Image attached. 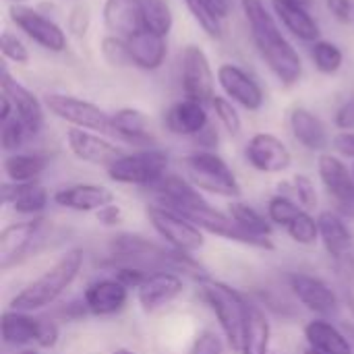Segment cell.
<instances>
[{"label": "cell", "instance_id": "cell-47", "mask_svg": "<svg viewBox=\"0 0 354 354\" xmlns=\"http://www.w3.org/2000/svg\"><path fill=\"white\" fill-rule=\"evenodd\" d=\"M95 218H97V222L102 224V226H118V224H122L124 222V212L120 209V205H116V203H110V205H106L104 209H100V212H95Z\"/></svg>", "mask_w": 354, "mask_h": 354}, {"label": "cell", "instance_id": "cell-23", "mask_svg": "<svg viewBox=\"0 0 354 354\" xmlns=\"http://www.w3.org/2000/svg\"><path fill=\"white\" fill-rule=\"evenodd\" d=\"M305 340L309 348H315L322 354H354V344L351 336L340 330L332 319L315 317L311 319L305 330Z\"/></svg>", "mask_w": 354, "mask_h": 354}, {"label": "cell", "instance_id": "cell-29", "mask_svg": "<svg viewBox=\"0 0 354 354\" xmlns=\"http://www.w3.org/2000/svg\"><path fill=\"white\" fill-rule=\"evenodd\" d=\"M272 8L276 17L282 21V25L299 39L303 41H319V25L311 15V8H305L301 4L288 2V0H272Z\"/></svg>", "mask_w": 354, "mask_h": 354}, {"label": "cell", "instance_id": "cell-25", "mask_svg": "<svg viewBox=\"0 0 354 354\" xmlns=\"http://www.w3.org/2000/svg\"><path fill=\"white\" fill-rule=\"evenodd\" d=\"M226 212L234 220V224L259 245L261 251H274V243H272L274 224L270 222L268 214H261L253 205H249L245 201H236V199H232L228 203Z\"/></svg>", "mask_w": 354, "mask_h": 354}, {"label": "cell", "instance_id": "cell-37", "mask_svg": "<svg viewBox=\"0 0 354 354\" xmlns=\"http://www.w3.org/2000/svg\"><path fill=\"white\" fill-rule=\"evenodd\" d=\"M301 212H305V209L284 193H278V195L270 197V201L266 205V214H268L270 222L274 226H280V228H286Z\"/></svg>", "mask_w": 354, "mask_h": 354}, {"label": "cell", "instance_id": "cell-39", "mask_svg": "<svg viewBox=\"0 0 354 354\" xmlns=\"http://www.w3.org/2000/svg\"><path fill=\"white\" fill-rule=\"evenodd\" d=\"M212 108H214V112H216V118L220 120V124L226 129L228 135H232V137L241 135V131H243V120H241L239 110L232 106V102H230L228 97L216 95V97L212 100Z\"/></svg>", "mask_w": 354, "mask_h": 354}, {"label": "cell", "instance_id": "cell-31", "mask_svg": "<svg viewBox=\"0 0 354 354\" xmlns=\"http://www.w3.org/2000/svg\"><path fill=\"white\" fill-rule=\"evenodd\" d=\"M50 166V158L44 153H8L2 162V170L10 183H33L37 180L46 168Z\"/></svg>", "mask_w": 354, "mask_h": 354}, {"label": "cell", "instance_id": "cell-54", "mask_svg": "<svg viewBox=\"0 0 354 354\" xmlns=\"http://www.w3.org/2000/svg\"><path fill=\"white\" fill-rule=\"evenodd\" d=\"M346 334L351 336V340H353L354 344V326H346Z\"/></svg>", "mask_w": 354, "mask_h": 354}, {"label": "cell", "instance_id": "cell-45", "mask_svg": "<svg viewBox=\"0 0 354 354\" xmlns=\"http://www.w3.org/2000/svg\"><path fill=\"white\" fill-rule=\"evenodd\" d=\"M60 340V326L52 319H41V328H39V338H37V348L50 351L58 344Z\"/></svg>", "mask_w": 354, "mask_h": 354}, {"label": "cell", "instance_id": "cell-55", "mask_svg": "<svg viewBox=\"0 0 354 354\" xmlns=\"http://www.w3.org/2000/svg\"><path fill=\"white\" fill-rule=\"evenodd\" d=\"M303 354H322V353H317L315 348H309V346H307V348L303 351Z\"/></svg>", "mask_w": 354, "mask_h": 354}, {"label": "cell", "instance_id": "cell-49", "mask_svg": "<svg viewBox=\"0 0 354 354\" xmlns=\"http://www.w3.org/2000/svg\"><path fill=\"white\" fill-rule=\"evenodd\" d=\"M334 122L340 131H354V97H351L348 102H344L338 108Z\"/></svg>", "mask_w": 354, "mask_h": 354}, {"label": "cell", "instance_id": "cell-43", "mask_svg": "<svg viewBox=\"0 0 354 354\" xmlns=\"http://www.w3.org/2000/svg\"><path fill=\"white\" fill-rule=\"evenodd\" d=\"M151 272H145L141 268H135V266H127V263H110V276L116 278L120 284H124L129 290H137L145 278L149 276Z\"/></svg>", "mask_w": 354, "mask_h": 354}, {"label": "cell", "instance_id": "cell-46", "mask_svg": "<svg viewBox=\"0 0 354 354\" xmlns=\"http://www.w3.org/2000/svg\"><path fill=\"white\" fill-rule=\"evenodd\" d=\"M332 145H334V151L340 158L354 160V131H340V133H336L334 139H332Z\"/></svg>", "mask_w": 354, "mask_h": 354}, {"label": "cell", "instance_id": "cell-53", "mask_svg": "<svg viewBox=\"0 0 354 354\" xmlns=\"http://www.w3.org/2000/svg\"><path fill=\"white\" fill-rule=\"evenodd\" d=\"M112 354H137L135 351H131V348H116Z\"/></svg>", "mask_w": 354, "mask_h": 354}, {"label": "cell", "instance_id": "cell-36", "mask_svg": "<svg viewBox=\"0 0 354 354\" xmlns=\"http://www.w3.org/2000/svg\"><path fill=\"white\" fill-rule=\"evenodd\" d=\"M311 58H313L315 68L324 75L338 73L342 68V62H344L342 50L336 44L326 41V39H319L311 46Z\"/></svg>", "mask_w": 354, "mask_h": 354}, {"label": "cell", "instance_id": "cell-21", "mask_svg": "<svg viewBox=\"0 0 354 354\" xmlns=\"http://www.w3.org/2000/svg\"><path fill=\"white\" fill-rule=\"evenodd\" d=\"M2 203L8 205L15 214L37 218L50 203V195L46 187L37 180L33 183H4L2 185Z\"/></svg>", "mask_w": 354, "mask_h": 354}, {"label": "cell", "instance_id": "cell-50", "mask_svg": "<svg viewBox=\"0 0 354 354\" xmlns=\"http://www.w3.org/2000/svg\"><path fill=\"white\" fill-rule=\"evenodd\" d=\"M201 4H203V8H205L209 15H214L218 21L226 19L228 12H230V0H201Z\"/></svg>", "mask_w": 354, "mask_h": 354}, {"label": "cell", "instance_id": "cell-13", "mask_svg": "<svg viewBox=\"0 0 354 354\" xmlns=\"http://www.w3.org/2000/svg\"><path fill=\"white\" fill-rule=\"evenodd\" d=\"M8 15H10V21L44 50H50V52L66 50V33L50 17L37 12L35 8L27 4H12L8 8Z\"/></svg>", "mask_w": 354, "mask_h": 354}, {"label": "cell", "instance_id": "cell-10", "mask_svg": "<svg viewBox=\"0 0 354 354\" xmlns=\"http://www.w3.org/2000/svg\"><path fill=\"white\" fill-rule=\"evenodd\" d=\"M319 180L326 195L334 203V209L344 218L354 216V172L340 156L322 153L317 160Z\"/></svg>", "mask_w": 354, "mask_h": 354}, {"label": "cell", "instance_id": "cell-56", "mask_svg": "<svg viewBox=\"0 0 354 354\" xmlns=\"http://www.w3.org/2000/svg\"><path fill=\"white\" fill-rule=\"evenodd\" d=\"M19 354H39L37 351H33V348H25L23 353H19Z\"/></svg>", "mask_w": 354, "mask_h": 354}, {"label": "cell", "instance_id": "cell-22", "mask_svg": "<svg viewBox=\"0 0 354 354\" xmlns=\"http://www.w3.org/2000/svg\"><path fill=\"white\" fill-rule=\"evenodd\" d=\"M104 23L122 39L133 37L143 31V0H106L104 2Z\"/></svg>", "mask_w": 354, "mask_h": 354}, {"label": "cell", "instance_id": "cell-9", "mask_svg": "<svg viewBox=\"0 0 354 354\" xmlns=\"http://www.w3.org/2000/svg\"><path fill=\"white\" fill-rule=\"evenodd\" d=\"M286 282L295 299L315 317L332 319L340 313V297L324 278L292 272L286 276Z\"/></svg>", "mask_w": 354, "mask_h": 354}, {"label": "cell", "instance_id": "cell-1", "mask_svg": "<svg viewBox=\"0 0 354 354\" xmlns=\"http://www.w3.org/2000/svg\"><path fill=\"white\" fill-rule=\"evenodd\" d=\"M241 6L249 23L253 44L274 77L286 87L299 83L303 75V60L278 27L274 15L266 8L263 0H241Z\"/></svg>", "mask_w": 354, "mask_h": 354}, {"label": "cell", "instance_id": "cell-34", "mask_svg": "<svg viewBox=\"0 0 354 354\" xmlns=\"http://www.w3.org/2000/svg\"><path fill=\"white\" fill-rule=\"evenodd\" d=\"M174 25L172 8L166 0H143V27L158 35H168Z\"/></svg>", "mask_w": 354, "mask_h": 354}, {"label": "cell", "instance_id": "cell-7", "mask_svg": "<svg viewBox=\"0 0 354 354\" xmlns=\"http://www.w3.org/2000/svg\"><path fill=\"white\" fill-rule=\"evenodd\" d=\"M44 106L60 120L68 122L75 129H85L93 133H112V114L104 112L100 106L66 95V93H48L44 97Z\"/></svg>", "mask_w": 354, "mask_h": 354}, {"label": "cell", "instance_id": "cell-30", "mask_svg": "<svg viewBox=\"0 0 354 354\" xmlns=\"http://www.w3.org/2000/svg\"><path fill=\"white\" fill-rule=\"evenodd\" d=\"M120 137L127 143L135 145H147L153 141L151 129H149V118L145 112L137 108H120L112 114V133Z\"/></svg>", "mask_w": 354, "mask_h": 354}, {"label": "cell", "instance_id": "cell-35", "mask_svg": "<svg viewBox=\"0 0 354 354\" xmlns=\"http://www.w3.org/2000/svg\"><path fill=\"white\" fill-rule=\"evenodd\" d=\"M284 232L288 234L292 243L303 245V247H313L315 243H319V222L311 212H301L284 228Z\"/></svg>", "mask_w": 354, "mask_h": 354}, {"label": "cell", "instance_id": "cell-33", "mask_svg": "<svg viewBox=\"0 0 354 354\" xmlns=\"http://www.w3.org/2000/svg\"><path fill=\"white\" fill-rule=\"evenodd\" d=\"M280 193H284L290 199H295L305 212H311L313 214L317 209L319 195H317L315 183L307 174H295L292 178L280 183Z\"/></svg>", "mask_w": 354, "mask_h": 354}, {"label": "cell", "instance_id": "cell-17", "mask_svg": "<svg viewBox=\"0 0 354 354\" xmlns=\"http://www.w3.org/2000/svg\"><path fill=\"white\" fill-rule=\"evenodd\" d=\"M66 143L71 153L87 164L93 166H106L110 168L118 158L124 156V151L114 145L112 141H108L106 137H102L100 133L93 131H85V129H68L66 131Z\"/></svg>", "mask_w": 354, "mask_h": 354}, {"label": "cell", "instance_id": "cell-15", "mask_svg": "<svg viewBox=\"0 0 354 354\" xmlns=\"http://www.w3.org/2000/svg\"><path fill=\"white\" fill-rule=\"evenodd\" d=\"M129 288L116 278H97L83 290V307L91 317H112L124 311L129 303Z\"/></svg>", "mask_w": 354, "mask_h": 354}, {"label": "cell", "instance_id": "cell-3", "mask_svg": "<svg viewBox=\"0 0 354 354\" xmlns=\"http://www.w3.org/2000/svg\"><path fill=\"white\" fill-rule=\"evenodd\" d=\"M197 288H199V297L203 299V303L216 315L220 332L224 334L228 346L234 353H241L247 330H249L251 303L232 286L220 280H214L209 276L197 282Z\"/></svg>", "mask_w": 354, "mask_h": 354}, {"label": "cell", "instance_id": "cell-58", "mask_svg": "<svg viewBox=\"0 0 354 354\" xmlns=\"http://www.w3.org/2000/svg\"><path fill=\"white\" fill-rule=\"evenodd\" d=\"M353 172H354V166H353Z\"/></svg>", "mask_w": 354, "mask_h": 354}, {"label": "cell", "instance_id": "cell-42", "mask_svg": "<svg viewBox=\"0 0 354 354\" xmlns=\"http://www.w3.org/2000/svg\"><path fill=\"white\" fill-rule=\"evenodd\" d=\"M0 50H2V56L15 64H29V50L27 46L12 33V31H2V37H0Z\"/></svg>", "mask_w": 354, "mask_h": 354}, {"label": "cell", "instance_id": "cell-57", "mask_svg": "<svg viewBox=\"0 0 354 354\" xmlns=\"http://www.w3.org/2000/svg\"><path fill=\"white\" fill-rule=\"evenodd\" d=\"M8 2H12V4H25V2H29V0H8Z\"/></svg>", "mask_w": 354, "mask_h": 354}, {"label": "cell", "instance_id": "cell-44", "mask_svg": "<svg viewBox=\"0 0 354 354\" xmlns=\"http://www.w3.org/2000/svg\"><path fill=\"white\" fill-rule=\"evenodd\" d=\"M185 2H187L191 15L195 17V21L203 27V31H205L209 37H220V35H222V23H220L214 15H209V12L203 8L201 0H185Z\"/></svg>", "mask_w": 354, "mask_h": 354}, {"label": "cell", "instance_id": "cell-12", "mask_svg": "<svg viewBox=\"0 0 354 354\" xmlns=\"http://www.w3.org/2000/svg\"><path fill=\"white\" fill-rule=\"evenodd\" d=\"M180 73H183L185 97L201 102V104H212V100L216 97V93H214L216 77H214L207 54L199 46L189 44L183 50V54H180Z\"/></svg>", "mask_w": 354, "mask_h": 354}, {"label": "cell", "instance_id": "cell-51", "mask_svg": "<svg viewBox=\"0 0 354 354\" xmlns=\"http://www.w3.org/2000/svg\"><path fill=\"white\" fill-rule=\"evenodd\" d=\"M15 116V108H12V102L6 93L0 95V122H6Z\"/></svg>", "mask_w": 354, "mask_h": 354}, {"label": "cell", "instance_id": "cell-11", "mask_svg": "<svg viewBox=\"0 0 354 354\" xmlns=\"http://www.w3.org/2000/svg\"><path fill=\"white\" fill-rule=\"evenodd\" d=\"M46 220L41 216L27 218L23 222H12L0 232V270L8 272L29 257L31 249L41 236Z\"/></svg>", "mask_w": 354, "mask_h": 354}, {"label": "cell", "instance_id": "cell-6", "mask_svg": "<svg viewBox=\"0 0 354 354\" xmlns=\"http://www.w3.org/2000/svg\"><path fill=\"white\" fill-rule=\"evenodd\" d=\"M145 216L156 230V234L174 251L195 255L205 247V232L197 228L191 220L180 216L174 209H168L158 203L145 207Z\"/></svg>", "mask_w": 354, "mask_h": 354}, {"label": "cell", "instance_id": "cell-16", "mask_svg": "<svg viewBox=\"0 0 354 354\" xmlns=\"http://www.w3.org/2000/svg\"><path fill=\"white\" fill-rule=\"evenodd\" d=\"M135 292L139 307L145 313H156L174 303L185 292V278L176 272L158 270L151 272Z\"/></svg>", "mask_w": 354, "mask_h": 354}, {"label": "cell", "instance_id": "cell-5", "mask_svg": "<svg viewBox=\"0 0 354 354\" xmlns=\"http://www.w3.org/2000/svg\"><path fill=\"white\" fill-rule=\"evenodd\" d=\"M168 166H170V158L166 151L147 147L133 153H124L110 168H106V174L112 183L141 187L149 191L168 174Z\"/></svg>", "mask_w": 354, "mask_h": 354}, {"label": "cell", "instance_id": "cell-52", "mask_svg": "<svg viewBox=\"0 0 354 354\" xmlns=\"http://www.w3.org/2000/svg\"><path fill=\"white\" fill-rule=\"evenodd\" d=\"M288 2L301 4V6H305V8H311V6H313V0H288Z\"/></svg>", "mask_w": 354, "mask_h": 354}, {"label": "cell", "instance_id": "cell-20", "mask_svg": "<svg viewBox=\"0 0 354 354\" xmlns=\"http://www.w3.org/2000/svg\"><path fill=\"white\" fill-rule=\"evenodd\" d=\"M0 87H2V93H6L10 97L15 116L27 127L31 137H35L44 127V104L39 102V97L33 91H29L25 85L15 81L6 68H2Z\"/></svg>", "mask_w": 354, "mask_h": 354}, {"label": "cell", "instance_id": "cell-14", "mask_svg": "<svg viewBox=\"0 0 354 354\" xmlns=\"http://www.w3.org/2000/svg\"><path fill=\"white\" fill-rule=\"evenodd\" d=\"M247 162L263 174H282L292 166V153L286 143L272 133H255L245 147Z\"/></svg>", "mask_w": 354, "mask_h": 354}, {"label": "cell", "instance_id": "cell-24", "mask_svg": "<svg viewBox=\"0 0 354 354\" xmlns=\"http://www.w3.org/2000/svg\"><path fill=\"white\" fill-rule=\"evenodd\" d=\"M164 124L170 133L180 137H197L209 127L205 104L195 100H180L164 114Z\"/></svg>", "mask_w": 354, "mask_h": 354}, {"label": "cell", "instance_id": "cell-27", "mask_svg": "<svg viewBox=\"0 0 354 354\" xmlns=\"http://www.w3.org/2000/svg\"><path fill=\"white\" fill-rule=\"evenodd\" d=\"M129 46V54H131V62L133 66L141 68V71H158L166 56H168V44L164 35L151 33L147 29L135 33L133 37L127 39Z\"/></svg>", "mask_w": 354, "mask_h": 354}, {"label": "cell", "instance_id": "cell-32", "mask_svg": "<svg viewBox=\"0 0 354 354\" xmlns=\"http://www.w3.org/2000/svg\"><path fill=\"white\" fill-rule=\"evenodd\" d=\"M272 346V324L257 303H251V317H249V330L243 342V348L239 354H270Z\"/></svg>", "mask_w": 354, "mask_h": 354}, {"label": "cell", "instance_id": "cell-2", "mask_svg": "<svg viewBox=\"0 0 354 354\" xmlns=\"http://www.w3.org/2000/svg\"><path fill=\"white\" fill-rule=\"evenodd\" d=\"M83 263L85 251L81 247L68 249L52 268H48L41 276L31 280L10 299V309L35 313L54 305L75 284L83 270Z\"/></svg>", "mask_w": 354, "mask_h": 354}, {"label": "cell", "instance_id": "cell-19", "mask_svg": "<svg viewBox=\"0 0 354 354\" xmlns=\"http://www.w3.org/2000/svg\"><path fill=\"white\" fill-rule=\"evenodd\" d=\"M116 195L104 187V185H95V183H77V185H68V187H60L54 195L52 201L62 207V209H71V212H79V214H89V212H100L106 205L114 203Z\"/></svg>", "mask_w": 354, "mask_h": 354}, {"label": "cell", "instance_id": "cell-38", "mask_svg": "<svg viewBox=\"0 0 354 354\" xmlns=\"http://www.w3.org/2000/svg\"><path fill=\"white\" fill-rule=\"evenodd\" d=\"M27 139H31V133L27 131V127L17 116H12L10 120L2 122L0 145H2V149L6 153H17V149H21Z\"/></svg>", "mask_w": 354, "mask_h": 354}, {"label": "cell", "instance_id": "cell-26", "mask_svg": "<svg viewBox=\"0 0 354 354\" xmlns=\"http://www.w3.org/2000/svg\"><path fill=\"white\" fill-rule=\"evenodd\" d=\"M288 124H290V133L292 137L309 151H324L330 145V135H328V127L324 124V120L313 114L311 110L297 106L290 110L288 116Z\"/></svg>", "mask_w": 354, "mask_h": 354}, {"label": "cell", "instance_id": "cell-8", "mask_svg": "<svg viewBox=\"0 0 354 354\" xmlns=\"http://www.w3.org/2000/svg\"><path fill=\"white\" fill-rule=\"evenodd\" d=\"M317 222L319 241L330 259L340 272L348 274V278L354 276V234L346 224V218L336 209H326L317 216Z\"/></svg>", "mask_w": 354, "mask_h": 354}, {"label": "cell", "instance_id": "cell-18", "mask_svg": "<svg viewBox=\"0 0 354 354\" xmlns=\"http://www.w3.org/2000/svg\"><path fill=\"white\" fill-rule=\"evenodd\" d=\"M216 77H218V83H220L222 91L226 93V97H230L245 110L257 112L263 106L266 95H263L261 85L249 73H245L241 66L228 64V62L220 64Z\"/></svg>", "mask_w": 354, "mask_h": 354}, {"label": "cell", "instance_id": "cell-40", "mask_svg": "<svg viewBox=\"0 0 354 354\" xmlns=\"http://www.w3.org/2000/svg\"><path fill=\"white\" fill-rule=\"evenodd\" d=\"M100 48H102V56L106 58L108 64H112V66H129V64H133L127 39H122L118 35H106L102 39Z\"/></svg>", "mask_w": 354, "mask_h": 354}, {"label": "cell", "instance_id": "cell-48", "mask_svg": "<svg viewBox=\"0 0 354 354\" xmlns=\"http://www.w3.org/2000/svg\"><path fill=\"white\" fill-rule=\"evenodd\" d=\"M330 12L334 15L336 21L340 23H351L354 17V6L353 0H326Z\"/></svg>", "mask_w": 354, "mask_h": 354}, {"label": "cell", "instance_id": "cell-4", "mask_svg": "<svg viewBox=\"0 0 354 354\" xmlns=\"http://www.w3.org/2000/svg\"><path fill=\"white\" fill-rule=\"evenodd\" d=\"M185 176L201 191L209 195H218L224 199L241 197V183L232 168L226 164L222 156L212 149H201L183 158Z\"/></svg>", "mask_w": 354, "mask_h": 354}, {"label": "cell", "instance_id": "cell-41", "mask_svg": "<svg viewBox=\"0 0 354 354\" xmlns=\"http://www.w3.org/2000/svg\"><path fill=\"white\" fill-rule=\"evenodd\" d=\"M226 338L222 332L216 330H203L195 336L189 354H226Z\"/></svg>", "mask_w": 354, "mask_h": 354}, {"label": "cell", "instance_id": "cell-28", "mask_svg": "<svg viewBox=\"0 0 354 354\" xmlns=\"http://www.w3.org/2000/svg\"><path fill=\"white\" fill-rule=\"evenodd\" d=\"M39 328L41 319L35 317L33 313L27 311H17V309H6L0 317V332H2V342L6 346H29L37 344L39 338Z\"/></svg>", "mask_w": 354, "mask_h": 354}]
</instances>
